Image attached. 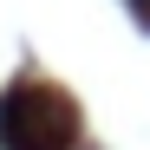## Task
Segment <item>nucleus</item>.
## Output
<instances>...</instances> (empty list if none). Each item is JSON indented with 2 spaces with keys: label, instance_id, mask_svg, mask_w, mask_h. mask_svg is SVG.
<instances>
[{
  "label": "nucleus",
  "instance_id": "f03ea898",
  "mask_svg": "<svg viewBox=\"0 0 150 150\" xmlns=\"http://www.w3.org/2000/svg\"><path fill=\"white\" fill-rule=\"evenodd\" d=\"M131 7H137V20H144V26H150V0H131Z\"/></svg>",
  "mask_w": 150,
  "mask_h": 150
},
{
  "label": "nucleus",
  "instance_id": "f257e3e1",
  "mask_svg": "<svg viewBox=\"0 0 150 150\" xmlns=\"http://www.w3.org/2000/svg\"><path fill=\"white\" fill-rule=\"evenodd\" d=\"M0 150H72V105L59 91H0Z\"/></svg>",
  "mask_w": 150,
  "mask_h": 150
}]
</instances>
